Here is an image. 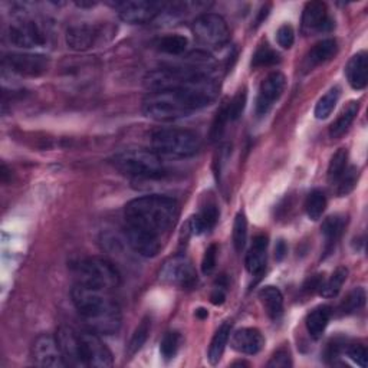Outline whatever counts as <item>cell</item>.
I'll list each match as a JSON object with an SVG mask.
<instances>
[{
    "label": "cell",
    "instance_id": "1",
    "mask_svg": "<svg viewBox=\"0 0 368 368\" xmlns=\"http://www.w3.org/2000/svg\"><path fill=\"white\" fill-rule=\"evenodd\" d=\"M217 88L189 90L167 88L150 91L142 99V112L150 119L169 122L189 117L197 110L210 106L216 99Z\"/></svg>",
    "mask_w": 368,
    "mask_h": 368
},
{
    "label": "cell",
    "instance_id": "2",
    "mask_svg": "<svg viewBox=\"0 0 368 368\" xmlns=\"http://www.w3.org/2000/svg\"><path fill=\"white\" fill-rule=\"evenodd\" d=\"M71 296L78 314L91 331L104 335H112L119 331L122 321L121 308L111 292L75 283Z\"/></svg>",
    "mask_w": 368,
    "mask_h": 368
},
{
    "label": "cell",
    "instance_id": "3",
    "mask_svg": "<svg viewBox=\"0 0 368 368\" xmlns=\"http://www.w3.org/2000/svg\"><path fill=\"white\" fill-rule=\"evenodd\" d=\"M126 226L161 239L177 221L178 203L166 196H144L131 200L126 209Z\"/></svg>",
    "mask_w": 368,
    "mask_h": 368
},
{
    "label": "cell",
    "instance_id": "4",
    "mask_svg": "<svg viewBox=\"0 0 368 368\" xmlns=\"http://www.w3.org/2000/svg\"><path fill=\"white\" fill-rule=\"evenodd\" d=\"M112 166L124 176L138 180H157L167 174L162 156L154 150H126L111 158Z\"/></svg>",
    "mask_w": 368,
    "mask_h": 368
},
{
    "label": "cell",
    "instance_id": "5",
    "mask_svg": "<svg viewBox=\"0 0 368 368\" xmlns=\"http://www.w3.org/2000/svg\"><path fill=\"white\" fill-rule=\"evenodd\" d=\"M151 144L160 156L186 158L199 153L200 138L190 130L160 128L153 133Z\"/></svg>",
    "mask_w": 368,
    "mask_h": 368
},
{
    "label": "cell",
    "instance_id": "6",
    "mask_svg": "<svg viewBox=\"0 0 368 368\" xmlns=\"http://www.w3.org/2000/svg\"><path fill=\"white\" fill-rule=\"evenodd\" d=\"M76 283L102 291H114L119 286V274L114 265L102 258H87L74 265Z\"/></svg>",
    "mask_w": 368,
    "mask_h": 368
},
{
    "label": "cell",
    "instance_id": "7",
    "mask_svg": "<svg viewBox=\"0 0 368 368\" xmlns=\"http://www.w3.org/2000/svg\"><path fill=\"white\" fill-rule=\"evenodd\" d=\"M193 35L197 42L208 49H219L231 39L226 20L215 13L200 15L193 24Z\"/></svg>",
    "mask_w": 368,
    "mask_h": 368
},
{
    "label": "cell",
    "instance_id": "8",
    "mask_svg": "<svg viewBox=\"0 0 368 368\" xmlns=\"http://www.w3.org/2000/svg\"><path fill=\"white\" fill-rule=\"evenodd\" d=\"M160 281L177 288H193L197 282V274L189 258L176 255L167 259L161 267Z\"/></svg>",
    "mask_w": 368,
    "mask_h": 368
},
{
    "label": "cell",
    "instance_id": "9",
    "mask_svg": "<svg viewBox=\"0 0 368 368\" xmlns=\"http://www.w3.org/2000/svg\"><path fill=\"white\" fill-rule=\"evenodd\" d=\"M9 40L17 48H42L48 44V32L33 19H20L10 25Z\"/></svg>",
    "mask_w": 368,
    "mask_h": 368
},
{
    "label": "cell",
    "instance_id": "10",
    "mask_svg": "<svg viewBox=\"0 0 368 368\" xmlns=\"http://www.w3.org/2000/svg\"><path fill=\"white\" fill-rule=\"evenodd\" d=\"M111 6L124 22L133 25L151 22L166 8L165 3L149 2V0H127V2H115Z\"/></svg>",
    "mask_w": 368,
    "mask_h": 368
},
{
    "label": "cell",
    "instance_id": "11",
    "mask_svg": "<svg viewBox=\"0 0 368 368\" xmlns=\"http://www.w3.org/2000/svg\"><path fill=\"white\" fill-rule=\"evenodd\" d=\"M49 59L39 53H9L3 58V67L20 76L36 78L49 69Z\"/></svg>",
    "mask_w": 368,
    "mask_h": 368
},
{
    "label": "cell",
    "instance_id": "12",
    "mask_svg": "<svg viewBox=\"0 0 368 368\" xmlns=\"http://www.w3.org/2000/svg\"><path fill=\"white\" fill-rule=\"evenodd\" d=\"M81 338V353H83V360L85 367H98L106 368L112 365V354L108 350V346L102 342L94 331L79 333Z\"/></svg>",
    "mask_w": 368,
    "mask_h": 368
},
{
    "label": "cell",
    "instance_id": "13",
    "mask_svg": "<svg viewBox=\"0 0 368 368\" xmlns=\"http://www.w3.org/2000/svg\"><path fill=\"white\" fill-rule=\"evenodd\" d=\"M285 87L286 78L281 72H272L262 81L256 98V115L259 118L268 115L275 102L282 97Z\"/></svg>",
    "mask_w": 368,
    "mask_h": 368
},
{
    "label": "cell",
    "instance_id": "14",
    "mask_svg": "<svg viewBox=\"0 0 368 368\" xmlns=\"http://www.w3.org/2000/svg\"><path fill=\"white\" fill-rule=\"evenodd\" d=\"M32 360L36 365L40 367H53L60 368L67 367L62 353L59 350L56 337L42 334L39 335L32 345Z\"/></svg>",
    "mask_w": 368,
    "mask_h": 368
},
{
    "label": "cell",
    "instance_id": "15",
    "mask_svg": "<svg viewBox=\"0 0 368 368\" xmlns=\"http://www.w3.org/2000/svg\"><path fill=\"white\" fill-rule=\"evenodd\" d=\"M104 25H75L67 32V44L74 51H88L106 36Z\"/></svg>",
    "mask_w": 368,
    "mask_h": 368
},
{
    "label": "cell",
    "instance_id": "16",
    "mask_svg": "<svg viewBox=\"0 0 368 368\" xmlns=\"http://www.w3.org/2000/svg\"><path fill=\"white\" fill-rule=\"evenodd\" d=\"M302 33L314 35L333 29V20L328 16L326 5L322 2H310L302 12Z\"/></svg>",
    "mask_w": 368,
    "mask_h": 368
},
{
    "label": "cell",
    "instance_id": "17",
    "mask_svg": "<svg viewBox=\"0 0 368 368\" xmlns=\"http://www.w3.org/2000/svg\"><path fill=\"white\" fill-rule=\"evenodd\" d=\"M55 337L67 367H85L83 353H81V338L78 331L64 325L58 330Z\"/></svg>",
    "mask_w": 368,
    "mask_h": 368
},
{
    "label": "cell",
    "instance_id": "18",
    "mask_svg": "<svg viewBox=\"0 0 368 368\" xmlns=\"http://www.w3.org/2000/svg\"><path fill=\"white\" fill-rule=\"evenodd\" d=\"M126 236L133 251L144 258H154L161 249V239L126 226Z\"/></svg>",
    "mask_w": 368,
    "mask_h": 368
},
{
    "label": "cell",
    "instance_id": "19",
    "mask_svg": "<svg viewBox=\"0 0 368 368\" xmlns=\"http://www.w3.org/2000/svg\"><path fill=\"white\" fill-rule=\"evenodd\" d=\"M231 345L237 353L255 356L263 349L265 338L256 328H242L232 335Z\"/></svg>",
    "mask_w": 368,
    "mask_h": 368
},
{
    "label": "cell",
    "instance_id": "20",
    "mask_svg": "<svg viewBox=\"0 0 368 368\" xmlns=\"http://www.w3.org/2000/svg\"><path fill=\"white\" fill-rule=\"evenodd\" d=\"M267 249H268V236L258 235L253 239L252 246L246 255V269L251 275L259 276L267 267Z\"/></svg>",
    "mask_w": 368,
    "mask_h": 368
},
{
    "label": "cell",
    "instance_id": "21",
    "mask_svg": "<svg viewBox=\"0 0 368 368\" xmlns=\"http://www.w3.org/2000/svg\"><path fill=\"white\" fill-rule=\"evenodd\" d=\"M219 220V209L215 203H208L196 216H193L187 228L192 235H203L210 232Z\"/></svg>",
    "mask_w": 368,
    "mask_h": 368
},
{
    "label": "cell",
    "instance_id": "22",
    "mask_svg": "<svg viewBox=\"0 0 368 368\" xmlns=\"http://www.w3.org/2000/svg\"><path fill=\"white\" fill-rule=\"evenodd\" d=\"M367 69H368V56L367 52H358L354 55L345 68V75L349 84L354 90H364L367 87Z\"/></svg>",
    "mask_w": 368,
    "mask_h": 368
},
{
    "label": "cell",
    "instance_id": "23",
    "mask_svg": "<svg viewBox=\"0 0 368 368\" xmlns=\"http://www.w3.org/2000/svg\"><path fill=\"white\" fill-rule=\"evenodd\" d=\"M338 52V44L335 39H324L305 56V68L312 69L321 64L328 62Z\"/></svg>",
    "mask_w": 368,
    "mask_h": 368
},
{
    "label": "cell",
    "instance_id": "24",
    "mask_svg": "<svg viewBox=\"0 0 368 368\" xmlns=\"http://www.w3.org/2000/svg\"><path fill=\"white\" fill-rule=\"evenodd\" d=\"M259 299L272 321H279L283 314V296L276 286H265L259 292Z\"/></svg>",
    "mask_w": 368,
    "mask_h": 368
},
{
    "label": "cell",
    "instance_id": "25",
    "mask_svg": "<svg viewBox=\"0 0 368 368\" xmlns=\"http://www.w3.org/2000/svg\"><path fill=\"white\" fill-rule=\"evenodd\" d=\"M345 226V220L340 215H334L326 217L321 226V232L325 239V253L330 255V252L335 248L338 239L341 237V233Z\"/></svg>",
    "mask_w": 368,
    "mask_h": 368
},
{
    "label": "cell",
    "instance_id": "26",
    "mask_svg": "<svg viewBox=\"0 0 368 368\" xmlns=\"http://www.w3.org/2000/svg\"><path fill=\"white\" fill-rule=\"evenodd\" d=\"M331 314H333L331 308L326 305L317 306L315 310H312L308 314V317H306V330H308V333L312 338L318 340L322 337L326 325H328V322H330Z\"/></svg>",
    "mask_w": 368,
    "mask_h": 368
},
{
    "label": "cell",
    "instance_id": "27",
    "mask_svg": "<svg viewBox=\"0 0 368 368\" xmlns=\"http://www.w3.org/2000/svg\"><path fill=\"white\" fill-rule=\"evenodd\" d=\"M231 331H232V325L229 322H224L223 325H220V328L216 331L210 342V349L208 354V358L212 365H216L220 361L224 353V349H226L228 341L231 338Z\"/></svg>",
    "mask_w": 368,
    "mask_h": 368
},
{
    "label": "cell",
    "instance_id": "28",
    "mask_svg": "<svg viewBox=\"0 0 368 368\" xmlns=\"http://www.w3.org/2000/svg\"><path fill=\"white\" fill-rule=\"evenodd\" d=\"M358 110H360L358 102L357 101H351L350 104L341 111L338 118L333 122L331 127H330L331 138L341 137L346 130L350 128V126L353 124V121L356 119V117L358 114Z\"/></svg>",
    "mask_w": 368,
    "mask_h": 368
},
{
    "label": "cell",
    "instance_id": "29",
    "mask_svg": "<svg viewBox=\"0 0 368 368\" xmlns=\"http://www.w3.org/2000/svg\"><path fill=\"white\" fill-rule=\"evenodd\" d=\"M281 62L279 53L265 40L259 45L256 52L252 58V68H262V67H272Z\"/></svg>",
    "mask_w": 368,
    "mask_h": 368
},
{
    "label": "cell",
    "instance_id": "30",
    "mask_svg": "<svg viewBox=\"0 0 368 368\" xmlns=\"http://www.w3.org/2000/svg\"><path fill=\"white\" fill-rule=\"evenodd\" d=\"M187 45H189L187 37H184L181 35H167L158 40L157 49L162 53L181 55L183 52H186Z\"/></svg>",
    "mask_w": 368,
    "mask_h": 368
},
{
    "label": "cell",
    "instance_id": "31",
    "mask_svg": "<svg viewBox=\"0 0 368 368\" xmlns=\"http://www.w3.org/2000/svg\"><path fill=\"white\" fill-rule=\"evenodd\" d=\"M346 276H349V269L340 267L334 271V274L330 276V279L324 282L321 286V295L325 298H334L340 294L344 282L346 281Z\"/></svg>",
    "mask_w": 368,
    "mask_h": 368
},
{
    "label": "cell",
    "instance_id": "32",
    "mask_svg": "<svg viewBox=\"0 0 368 368\" xmlns=\"http://www.w3.org/2000/svg\"><path fill=\"white\" fill-rule=\"evenodd\" d=\"M341 97V88L340 87H333L328 92H326L315 107V118L317 119H325L331 115L334 111L337 102Z\"/></svg>",
    "mask_w": 368,
    "mask_h": 368
},
{
    "label": "cell",
    "instance_id": "33",
    "mask_svg": "<svg viewBox=\"0 0 368 368\" xmlns=\"http://www.w3.org/2000/svg\"><path fill=\"white\" fill-rule=\"evenodd\" d=\"M326 209V197L322 190H312L305 201V212L311 220H318L322 217Z\"/></svg>",
    "mask_w": 368,
    "mask_h": 368
},
{
    "label": "cell",
    "instance_id": "34",
    "mask_svg": "<svg viewBox=\"0 0 368 368\" xmlns=\"http://www.w3.org/2000/svg\"><path fill=\"white\" fill-rule=\"evenodd\" d=\"M346 162H349V153H346L345 149H340L333 156L330 166H328V173H326V177H328V183L331 184V186H335L338 180L341 178V176L344 174L345 169L349 167L346 166Z\"/></svg>",
    "mask_w": 368,
    "mask_h": 368
},
{
    "label": "cell",
    "instance_id": "35",
    "mask_svg": "<svg viewBox=\"0 0 368 368\" xmlns=\"http://www.w3.org/2000/svg\"><path fill=\"white\" fill-rule=\"evenodd\" d=\"M364 305H365V291L362 288H354L340 303V312L342 315H350L360 311Z\"/></svg>",
    "mask_w": 368,
    "mask_h": 368
},
{
    "label": "cell",
    "instance_id": "36",
    "mask_svg": "<svg viewBox=\"0 0 368 368\" xmlns=\"http://www.w3.org/2000/svg\"><path fill=\"white\" fill-rule=\"evenodd\" d=\"M150 328H151V319L149 317H146L144 319L140 322V325L137 326L131 340H130L128 356H134V354H137L141 350V346L146 344V341L149 338Z\"/></svg>",
    "mask_w": 368,
    "mask_h": 368
},
{
    "label": "cell",
    "instance_id": "37",
    "mask_svg": "<svg viewBox=\"0 0 368 368\" xmlns=\"http://www.w3.org/2000/svg\"><path fill=\"white\" fill-rule=\"evenodd\" d=\"M248 239V221L243 213H237L233 223V244L236 252H242Z\"/></svg>",
    "mask_w": 368,
    "mask_h": 368
},
{
    "label": "cell",
    "instance_id": "38",
    "mask_svg": "<svg viewBox=\"0 0 368 368\" xmlns=\"http://www.w3.org/2000/svg\"><path fill=\"white\" fill-rule=\"evenodd\" d=\"M357 178H358V170H357V167H354V166L346 167L345 172H344V174L341 176V178L335 184L338 196L350 194L354 190V187H356Z\"/></svg>",
    "mask_w": 368,
    "mask_h": 368
},
{
    "label": "cell",
    "instance_id": "39",
    "mask_svg": "<svg viewBox=\"0 0 368 368\" xmlns=\"http://www.w3.org/2000/svg\"><path fill=\"white\" fill-rule=\"evenodd\" d=\"M178 346H180L178 333H174V331L167 333L160 342V353L162 358H165L166 361L173 360L178 351Z\"/></svg>",
    "mask_w": 368,
    "mask_h": 368
},
{
    "label": "cell",
    "instance_id": "40",
    "mask_svg": "<svg viewBox=\"0 0 368 368\" xmlns=\"http://www.w3.org/2000/svg\"><path fill=\"white\" fill-rule=\"evenodd\" d=\"M246 98H248V94H246V90H240L233 98L232 101L228 102V114H229V121H236L240 118L243 110H244V106H246Z\"/></svg>",
    "mask_w": 368,
    "mask_h": 368
},
{
    "label": "cell",
    "instance_id": "41",
    "mask_svg": "<svg viewBox=\"0 0 368 368\" xmlns=\"http://www.w3.org/2000/svg\"><path fill=\"white\" fill-rule=\"evenodd\" d=\"M229 122V114H228V102H223V106L220 107V110L216 114V118L213 121V126H212V133L210 137L212 140H219L226 128V124Z\"/></svg>",
    "mask_w": 368,
    "mask_h": 368
},
{
    "label": "cell",
    "instance_id": "42",
    "mask_svg": "<svg viewBox=\"0 0 368 368\" xmlns=\"http://www.w3.org/2000/svg\"><path fill=\"white\" fill-rule=\"evenodd\" d=\"M216 260H217V244L212 243L210 246L204 252L203 260H201V271L204 275H210L216 268Z\"/></svg>",
    "mask_w": 368,
    "mask_h": 368
},
{
    "label": "cell",
    "instance_id": "43",
    "mask_svg": "<svg viewBox=\"0 0 368 368\" xmlns=\"http://www.w3.org/2000/svg\"><path fill=\"white\" fill-rule=\"evenodd\" d=\"M276 40L281 48L290 49L295 42V32L291 25H282L276 32Z\"/></svg>",
    "mask_w": 368,
    "mask_h": 368
},
{
    "label": "cell",
    "instance_id": "44",
    "mask_svg": "<svg viewBox=\"0 0 368 368\" xmlns=\"http://www.w3.org/2000/svg\"><path fill=\"white\" fill-rule=\"evenodd\" d=\"M346 356H349L361 368H365L367 367L368 354H367V349H365L364 345H361V344H353V345H350L349 349H346Z\"/></svg>",
    "mask_w": 368,
    "mask_h": 368
},
{
    "label": "cell",
    "instance_id": "45",
    "mask_svg": "<svg viewBox=\"0 0 368 368\" xmlns=\"http://www.w3.org/2000/svg\"><path fill=\"white\" fill-rule=\"evenodd\" d=\"M291 365H292L291 353L286 349L278 350L274 354V357L271 358V361L268 362V367H275V368H286V367H291Z\"/></svg>",
    "mask_w": 368,
    "mask_h": 368
},
{
    "label": "cell",
    "instance_id": "46",
    "mask_svg": "<svg viewBox=\"0 0 368 368\" xmlns=\"http://www.w3.org/2000/svg\"><path fill=\"white\" fill-rule=\"evenodd\" d=\"M226 286H228L226 282L224 283L219 282V285L215 286V290H213L212 296H210V299L215 305H221L224 302V299H226Z\"/></svg>",
    "mask_w": 368,
    "mask_h": 368
},
{
    "label": "cell",
    "instance_id": "47",
    "mask_svg": "<svg viewBox=\"0 0 368 368\" xmlns=\"http://www.w3.org/2000/svg\"><path fill=\"white\" fill-rule=\"evenodd\" d=\"M286 252H288V248H286V243L283 240H279L276 243V248H275V258H276V260L281 262L285 258Z\"/></svg>",
    "mask_w": 368,
    "mask_h": 368
},
{
    "label": "cell",
    "instance_id": "48",
    "mask_svg": "<svg viewBox=\"0 0 368 368\" xmlns=\"http://www.w3.org/2000/svg\"><path fill=\"white\" fill-rule=\"evenodd\" d=\"M269 9H271V6L267 5V6H263V8L259 10V15H258V17H256L255 26H259V25L263 22V20L268 17V15H269Z\"/></svg>",
    "mask_w": 368,
    "mask_h": 368
},
{
    "label": "cell",
    "instance_id": "49",
    "mask_svg": "<svg viewBox=\"0 0 368 368\" xmlns=\"http://www.w3.org/2000/svg\"><path fill=\"white\" fill-rule=\"evenodd\" d=\"M196 315H197V317H200V318H206V317H208V311H206V310H201V308H200V310H197V311H196Z\"/></svg>",
    "mask_w": 368,
    "mask_h": 368
}]
</instances>
